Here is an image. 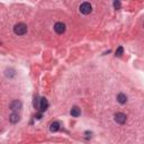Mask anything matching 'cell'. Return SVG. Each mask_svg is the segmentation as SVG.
<instances>
[{
	"instance_id": "6da1fadb",
	"label": "cell",
	"mask_w": 144,
	"mask_h": 144,
	"mask_svg": "<svg viewBox=\"0 0 144 144\" xmlns=\"http://www.w3.org/2000/svg\"><path fill=\"white\" fill-rule=\"evenodd\" d=\"M27 25H25L24 23H18L14 26V33L16 34V35H25L26 33H27Z\"/></svg>"
},
{
	"instance_id": "7a4b0ae2",
	"label": "cell",
	"mask_w": 144,
	"mask_h": 144,
	"mask_svg": "<svg viewBox=\"0 0 144 144\" xmlns=\"http://www.w3.org/2000/svg\"><path fill=\"white\" fill-rule=\"evenodd\" d=\"M79 10H80V13L83 15H88V14L91 13L92 7L89 2H82L80 5V7H79Z\"/></svg>"
},
{
	"instance_id": "3957f363",
	"label": "cell",
	"mask_w": 144,
	"mask_h": 144,
	"mask_svg": "<svg viewBox=\"0 0 144 144\" xmlns=\"http://www.w3.org/2000/svg\"><path fill=\"white\" fill-rule=\"evenodd\" d=\"M126 119H127V117H126V115L125 114H123V113H117V114H115V122L117 123V124H125L126 123Z\"/></svg>"
},
{
	"instance_id": "277c9868",
	"label": "cell",
	"mask_w": 144,
	"mask_h": 144,
	"mask_svg": "<svg viewBox=\"0 0 144 144\" xmlns=\"http://www.w3.org/2000/svg\"><path fill=\"white\" fill-rule=\"evenodd\" d=\"M21 107H23V104H21V101H19V100H14L13 103L9 105V108H10L13 112L20 110Z\"/></svg>"
},
{
	"instance_id": "5b68a950",
	"label": "cell",
	"mask_w": 144,
	"mask_h": 144,
	"mask_svg": "<svg viewBox=\"0 0 144 144\" xmlns=\"http://www.w3.org/2000/svg\"><path fill=\"white\" fill-rule=\"evenodd\" d=\"M65 25L63 24V23H56L54 25V31L58 33V34H63L65 32Z\"/></svg>"
},
{
	"instance_id": "8992f818",
	"label": "cell",
	"mask_w": 144,
	"mask_h": 144,
	"mask_svg": "<svg viewBox=\"0 0 144 144\" xmlns=\"http://www.w3.org/2000/svg\"><path fill=\"white\" fill-rule=\"evenodd\" d=\"M19 119H20V117H19V115H18L17 113H13L9 116V120H10V123H13V124L18 123V122H19Z\"/></svg>"
},
{
	"instance_id": "52a82bcc",
	"label": "cell",
	"mask_w": 144,
	"mask_h": 144,
	"mask_svg": "<svg viewBox=\"0 0 144 144\" xmlns=\"http://www.w3.org/2000/svg\"><path fill=\"white\" fill-rule=\"evenodd\" d=\"M47 107H48L47 99H46V98H42V99H41V112L42 113L45 112L47 109Z\"/></svg>"
},
{
	"instance_id": "ba28073f",
	"label": "cell",
	"mask_w": 144,
	"mask_h": 144,
	"mask_svg": "<svg viewBox=\"0 0 144 144\" xmlns=\"http://www.w3.org/2000/svg\"><path fill=\"white\" fill-rule=\"evenodd\" d=\"M117 101H118L119 104L124 105V104H126V103H127V97L125 96L124 93H119L118 96H117Z\"/></svg>"
},
{
	"instance_id": "9c48e42d",
	"label": "cell",
	"mask_w": 144,
	"mask_h": 144,
	"mask_svg": "<svg viewBox=\"0 0 144 144\" xmlns=\"http://www.w3.org/2000/svg\"><path fill=\"white\" fill-rule=\"evenodd\" d=\"M70 114H71L72 117H79V116H80V114H81V112H80V109H79L78 107H72Z\"/></svg>"
},
{
	"instance_id": "30bf717a",
	"label": "cell",
	"mask_w": 144,
	"mask_h": 144,
	"mask_svg": "<svg viewBox=\"0 0 144 144\" xmlns=\"http://www.w3.org/2000/svg\"><path fill=\"white\" fill-rule=\"evenodd\" d=\"M59 130H60V124L58 122H53L50 126V131L54 133V132H58Z\"/></svg>"
},
{
	"instance_id": "8fae6325",
	"label": "cell",
	"mask_w": 144,
	"mask_h": 144,
	"mask_svg": "<svg viewBox=\"0 0 144 144\" xmlns=\"http://www.w3.org/2000/svg\"><path fill=\"white\" fill-rule=\"evenodd\" d=\"M123 52H124V48L122 47V46H119L118 48L116 50V56H122V54H123Z\"/></svg>"
},
{
	"instance_id": "7c38bea8",
	"label": "cell",
	"mask_w": 144,
	"mask_h": 144,
	"mask_svg": "<svg viewBox=\"0 0 144 144\" xmlns=\"http://www.w3.org/2000/svg\"><path fill=\"white\" fill-rule=\"evenodd\" d=\"M114 7H115L116 9H118L120 7V2L119 1H115V2H114Z\"/></svg>"
},
{
	"instance_id": "4fadbf2b",
	"label": "cell",
	"mask_w": 144,
	"mask_h": 144,
	"mask_svg": "<svg viewBox=\"0 0 144 144\" xmlns=\"http://www.w3.org/2000/svg\"><path fill=\"white\" fill-rule=\"evenodd\" d=\"M41 117H42V115H41V114H38V115H37V116H36V118H37V119H40V118H41Z\"/></svg>"
}]
</instances>
